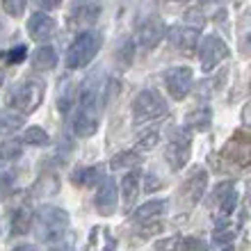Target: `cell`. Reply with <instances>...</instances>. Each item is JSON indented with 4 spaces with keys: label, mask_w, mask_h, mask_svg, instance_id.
Wrapping results in <instances>:
<instances>
[{
    "label": "cell",
    "mask_w": 251,
    "mask_h": 251,
    "mask_svg": "<svg viewBox=\"0 0 251 251\" xmlns=\"http://www.w3.org/2000/svg\"><path fill=\"white\" fill-rule=\"evenodd\" d=\"M192 155V132L183 128H172L169 130V142L165 146V160L169 169L180 172L187 165V160Z\"/></svg>",
    "instance_id": "277c9868"
},
{
    "label": "cell",
    "mask_w": 251,
    "mask_h": 251,
    "mask_svg": "<svg viewBox=\"0 0 251 251\" xmlns=\"http://www.w3.org/2000/svg\"><path fill=\"white\" fill-rule=\"evenodd\" d=\"M23 149H25V142L16 137H9L5 142H0V160L2 162H14L23 155Z\"/></svg>",
    "instance_id": "4316f807"
},
{
    "label": "cell",
    "mask_w": 251,
    "mask_h": 251,
    "mask_svg": "<svg viewBox=\"0 0 251 251\" xmlns=\"http://www.w3.org/2000/svg\"><path fill=\"white\" fill-rule=\"evenodd\" d=\"M194 85V71L190 66H174L165 71V87L174 100H183L192 92Z\"/></svg>",
    "instance_id": "9c48e42d"
},
{
    "label": "cell",
    "mask_w": 251,
    "mask_h": 251,
    "mask_svg": "<svg viewBox=\"0 0 251 251\" xmlns=\"http://www.w3.org/2000/svg\"><path fill=\"white\" fill-rule=\"evenodd\" d=\"M167 114V100L155 89H142L132 100V119L135 124H146Z\"/></svg>",
    "instance_id": "5b68a950"
},
{
    "label": "cell",
    "mask_w": 251,
    "mask_h": 251,
    "mask_svg": "<svg viewBox=\"0 0 251 251\" xmlns=\"http://www.w3.org/2000/svg\"><path fill=\"white\" fill-rule=\"evenodd\" d=\"M30 226H32V212L27 205H19L12 212V233L14 235H25V233H30Z\"/></svg>",
    "instance_id": "cb8c5ba5"
},
{
    "label": "cell",
    "mask_w": 251,
    "mask_h": 251,
    "mask_svg": "<svg viewBox=\"0 0 251 251\" xmlns=\"http://www.w3.org/2000/svg\"><path fill=\"white\" fill-rule=\"evenodd\" d=\"M78 99V89H75V82L71 78H62L57 82V92H55V103H57V110L62 114L71 112L73 103Z\"/></svg>",
    "instance_id": "2e32d148"
},
{
    "label": "cell",
    "mask_w": 251,
    "mask_h": 251,
    "mask_svg": "<svg viewBox=\"0 0 251 251\" xmlns=\"http://www.w3.org/2000/svg\"><path fill=\"white\" fill-rule=\"evenodd\" d=\"M183 23H185V25H190V27L201 30V27L205 25V16H203V12H201V9H187Z\"/></svg>",
    "instance_id": "836d02e7"
},
{
    "label": "cell",
    "mask_w": 251,
    "mask_h": 251,
    "mask_svg": "<svg viewBox=\"0 0 251 251\" xmlns=\"http://www.w3.org/2000/svg\"><path fill=\"white\" fill-rule=\"evenodd\" d=\"M176 247L178 249H205V242L203 240H199V238H176Z\"/></svg>",
    "instance_id": "8d00e7d4"
},
{
    "label": "cell",
    "mask_w": 251,
    "mask_h": 251,
    "mask_svg": "<svg viewBox=\"0 0 251 251\" xmlns=\"http://www.w3.org/2000/svg\"><path fill=\"white\" fill-rule=\"evenodd\" d=\"M57 32V23H55L53 16H48L44 12H34L30 19H27V34L30 39L37 41V44H46L50 41Z\"/></svg>",
    "instance_id": "8fae6325"
},
{
    "label": "cell",
    "mask_w": 251,
    "mask_h": 251,
    "mask_svg": "<svg viewBox=\"0 0 251 251\" xmlns=\"http://www.w3.org/2000/svg\"><path fill=\"white\" fill-rule=\"evenodd\" d=\"M12 178L9 176H0V201H5L7 197H12Z\"/></svg>",
    "instance_id": "74e56055"
},
{
    "label": "cell",
    "mask_w": 251,
    "mask_h": 251,
    "mask_svg": "<svg viewBox=\"0 0 251 251\" xmlns=\"http://www.w3.org/2000/svg\"><path fill=\"white\" fill-rule=\"evenodd\" d=\"M135 60V41L132 39H124L114 50V64L119 71H128Z\"/></svg>",
    "instance_id": "603a6c76"
},
{
    "label": "cell",
    "mask_w": 251,
    "mask_h": 251,
    "mask_svg": "<svg viewBox=\"0 0 251 251\" xmlns=\"http://www.w3.org/2000/svg\"><path fill=\"white\" fill-rule=\"evenodd\" d=\"M121 199H124V210H132V205L137 201V194H139V172L137 167L132 172H126L124 178H121Z\"/></svg>",
    "instance_id": "e0dca14e"
},
{
    "label": "cell",
    "mask_w": 251,
    "mask_h": 251,
    "mask_svg": "<svg viewBox=\"0 0 251 251\" xmlns=\"http://www.w3.org/2000/svg\"><path fill=\"white\" fill-rule=\"evenodd\" d=\"M69 212L57 205H44L34 217V231L41 242H60L69 231Z\"/></svg>",
    "instance_id": "3957f363"
},
{
    "label": "cell",
    "mask_w": 251,
    "mask_h": 251,
    "mask_svg": "<svg viewBox=\"0 0 251 251\" xmlns=\"http://www.w3.org/2000/svg\"><path fill=\"white\" fill-rule=\"evenodd\" d=\"M169 41H172L174 48H178L183 55H194L197 50V44H199V30L197 27H190V25H176L169 30Z\"/></svg>",
    "instance_id": "5bb4252c"
},
{
    "label": "cell",
    "mask_w": 251,
    "mask_h": 251,
    "mask_svg": "<svg viewBox=\"0 0 251 251\" xmlns=\"http://www.w3.org/2000/svg\"><path fill=\"white\" fill-rule=\"evenodd\" d=\"M57 192H60V178H57L55 174H41L32 187V194L39 199L41 197H53Z\"/></svg>",
    "instance_id": "7402d4cb"
},
{
    "label": "cell",
    "mask_w": 251,
    "mask_h": 251,
    "mask_svg": "<svg viewBox=\"0 0 251 251\" xmlns=\"http://www.w3.org/2000/svg\"><path fill=\"white\" fill-rule=\"evenodd\" d=\"M231 55V48L226 44L222 37L217 34H210V37H205L201 41V46H199V62H201V71L210 73L215 71L222 62L226 60Z\"/></svg>",
    "instance_id": "8992f818"
},
{
    "label": "cell",
    "mask_w": 251,
    "mask_h": 251,
    "mask_svg": "<svg viewBox=\"0 0 251 251\" xmlns=\"http://www.w3.org/2000/svg\"><path fill=\"white\" fill-rule=\"evenodd\" d=\"M34 5L39 7L41 12H53L62 5V0H34Z\"/></svg>",
    "instance_id": "f35d334b"
},
{
    "label": "cell",
    "mask_w": 251,
    "mask_h": 251,
    "mask_svg": "<svg viewBox=\"0 0 251 251\" xmlns=\"http://www.w3.org/2000/svg\"><path fill=\"white\" fill-rule=\"evenodd\" d=\"M167 210V201L165 199H151V201H146V203H142L135 210V222H146V219H158L160 215H165Z\"/></svg>",
    "instance_id": "44dd1931"
},
{
    "label": "cell",
    "mask_w": 251,
    "mask_h": 251,
    "mask_svg": "<svg viewBox=\"0 0 251 251\" xmlns=\"http://www.w3.org/2000/svg\"><path fill=\"white\" fill-rule=\"evenodd\" d=\"M99 126H100V110H94V107H80L78 117L73 121V132L78 137L87 139V137H94L99 132Z\"/></svg>",
    "instance_id": "9a60e30c"
},
{
    "label": "cell",
    "mask_w": 251,
    "mask_h": 251,
    "mask_svg": "<svg viewBox=\"0 0 251 251\" xmlns=\"http://www.w3.org/2000/svg\"><path fill=\"white\" fill-rule=\"evenodd\" d=\"M100 16V5L96 0H75L66 14V27L73 32L92 27Z\"/></svg>",
    "instance_id": "52a82bcc"
},
{
    "label": "cell",
    "mask_w": 251,
    "mask_h": 251,
    "mask_svg": "<svg viewBox=\"0 0 251 251\" xmlns=\"http://www.w3.org/2000/svg\"><path fill=\"white\" fill-rule=\"evenodd\" d=\"M205 187H208V172H205L203 167L192 169L190 176H187L185 183H183V190H180L183 201H185L187 205H197L199 201L203 199Z\"/></svg>",
    "instance_id": "7c38bea8"
},
{
    "label": "cell",
    "mask_w": 251,
    "mask_h": 251,
    "mask_svg": "<svg viewBox=\"0 0 251 251\" xmlns=\"http://www.w3.org/2000/svg\"><path fill=\"white\" fill-rule=\"evenodd\" d=\"M23 142L25 144H32V146H48L50 144V137H48V132L39 126H32V128H27L23 132Z\"/></svg>",
    "instance_id": "f546056e"
},
{
    "label": "cell",
    "mask_w": 251,
    "mask_h": 251,
    "mask_svg": "<svg viewBox=\"0 0 251 251\" xmlns=\"http://www.w3.org/2000/svg\"><path fill=\"white\" fill-rule=\"evenodd\" d=\"M158 142H160L158 130H142L137 135V139H135V144H137L139 151H153V149L158 146Z\"/></svg>",
    "instance_id": "1f68e13d"
},
{
    "label": "cell",
    "mask_w": 251,
    "mask_h": 251,
    "mask_svg": "<svg viewBox=\"0 0 251 251\" xmlns=\"http://www.w3.org/2000/svg\"><path fill=\"white\" fill-rule=\"evenodd\" d=\"M167 25L160 19H146L137 30V46L142 50H153L160 41L165 39Z\"/></svg>",
    "instance_id": "4fadbf2b"
},
{
    "label": "cell",
    "mask_w": 251,
    "mask_h": 251,
    "mask_svg": "<svg viewBox=\"0 0 251 251\" xmlns=\"http://www.w3.org/2000/svg\"><path fill=\"white\" fill-rule=\"evenodd\" d=\"M144 180H146V192H155V190H160V187H162V183H160V180H155V176H153V174H149Z\"/></svg>",
    "instance_id": "ab89813d"
},
{
    "label": "cell",
    "mask_w": 251,
    "mask_h": 251,
    "mask_svg": "<svg viewBox=\"0 0 251 251\" xmlns=\"http://www.w3.org/2000/svg\"><path fill=\"white\" fill-rule=\"evenodd\" d=\"M23 126V114L7 107V110H0V135H14L16 130H21Z\"/></svg>",
    "instance_id": "d4e9b609"
},
{
    "label": "cell",
    "mask_w": 251,
    "mask_h": 251,
    "mask_svg": "<svg viewBox=\"0 0 251 251\" xmlns=\"http://www.w3.org/2000/svg\"><path fill=\"white\" fill-rule=\"evenodd\" d=\"M105 176V167L103 165H92V167H78L75 172L71 174L73 185L78 187H94L96 183H100V178Z\"/></svg>",
    "instance_id": "ac0fdd59"
},
{
    "label": "cell",
    "mask_w": 251,
    "mask_h": 251,
    "mask_svg": "<svg viewBox=\"0 0 251 251\" xmlns=\"http://www.w3.org/2000/svg\"><path fill=\"white\" fill-rule=\"evenodd\" d=\"M249 142L251 137L247 135V130H235L233 137L228 139V144L224 146V160L233 169H247L249 167V160H251V151H249Z\"/></svg>",
    "instance_id": "ba28073f"
},
{
    "label": "cell",
    "mask_w": 251,
    "mask_h": 251,
    "mask_svg": "<svg viewBox=\"0 0 251 251\" xmlns=\"http://www.w3.org/2000/svg\"><path fill=\"white\" fill-rule=\"evenodd\" d=\"M212 124V110L210 107H194L185 114V128L190 132H205Z\"/></svg>",
    "instance_id": "d6986e66"
},
{
    "label": "cell",
    "mask_w": 251,
    "mask_h": 251,
    "mask_svg": "<svg viewBox=\"0 0 251 251\" xmlns=\"http://www.w3.org/2000/svg\"><path fill=\"white\" fill-rule=\"evenodd\" d=\"M27 57V48L23 46V44H19V46H14L7 50V62L9 64H19V62H23Z\"/></svg>",
    "instance_id": "d590c367"
},
{
    "label": "cell",
    "mask_w": 251,
    "mask_h": 251,
    "mask_svg": "<svg viewBox=\"0 0 251 251\" xmlns=\"http://www.w3.org/2000/svg\"><path fill=\"white\" fill-rule=\"evenodd\" d=\"M2 82H5V71L0 69V87H2Z\"/></svg>",
    "instance_id": "60d3db41"
},
{
    "label": "cell",
    "mask_w": 251,
    "mask_h": 251,
    "mask_svg": "<svg viewBox=\"0 0 251 251\" xmlns=\"http://www.w3.org/2000/svg\"><path fill=\"white\" fill-rule=\"evenodd\" d=\"M142 165V155L137 151H121L110 160V169L112 172H124V169H135Z\"/></svg>",
    "instance_id": "484cf974"
},
{
    "label": "cell",
    "mask_w": 251,
    "mask_h": 251,
    "mask_svg": "<svg viewBox=\"0 0 251 251\" xmlns=\"http://www.w3.org/2000/svg\"><path fill=\"white\" fill-rule=\"evenodd\" d=\"M121 92V85L119 80H107V82H103V89H100V107L105 110V107H110L117 100V96H119Z\"/></svg>",
    "instance_id": "f1b7e54d"
},
{
    "label": "cell",
    "mask_w": 251,
    "mask_h": 251,
    "mask_svg": "<svg viewBox=\"0 0 251 251\" xmlns=\"http://www.w3.org/2000/svg\"><path fill=\"white\" fill-rule=\"evenodd\" d=\"M94 205H96L99 215H103V217H112L114 212H117V208H119V190H117L114 178H110V176L100 178Z\"/></svg>",
    "instance_id": "30bf717a"
},
{
    "label": "cell",
    "mask_w": 251,
    "mask_h": 251,
    "mask_svg": "<svg viewBox=\"0 0 251 251\" xmlns=\"http://www.w3.org/2000/svg\"><path fill=\"white\" fill-rule=\"evenodd\" d=\"M55 66H57V50L53 46H39L32 53L34 71H53Z\"/></svg>",
    "instance_id": "ffe728a7"
},
{
    "label": "cell",
    "mask_w": 251,
    "mask_h": 251,
    "mask_svg": "<svg viewBox=\"0 0 251 251\" xmlns=\"http://www.w3.org/2000/svg\"><path fill=\"white\" fill-rule=\"evenodd\" d=\"M44 94H46V85L39 78L30 75V78L19 80L9 89L5 103H7V107H12V110H16V112H21L25 117V114H32L44 103Z\"/></svg>",
    "instance_id": "6da1fadb"
},
{
    "label": "cell",
    "mask_w": 251,
    "mask_h": 251,
    "mask_svg": "<svg viewBox=\"0 0 251 251\" xmlns=\"http://www.w3.org/2000/svg\"><path fill=\"white\" fill-rule=\"evenodd\" d=\"M238 192H235V187H233L231 192H226L224 197L217 201V205H219V215H222V219L224 217H228V215H233L235 212V208H238Z\"/></svg>",
    "instance_id": "4dcf8cb0"
},
{
    "label": "cell",
    "mask_w": 251,
    "mask_h": 251,
    "mask_svg": "<svg viewBox=\"0 0 251 251\" xmlns=\"http://www.w3.org/2000/svg\"><path fill=\"white\" fill-rule=\"evenodd\" d=\"M100 46H103V37L100 32L87 27V30H80L78 37L69 44V50H66V69H85L89 66L96 55H99Z\"/></svg>",
    "instance_id": "7a4b0ae2"
},
{
    "label": "cell",
    "mask_w": 251,
    "mask_h": 251,
    "mask_svg": "<svg viewBox=\"0 0 251 251\" xmlns=\"http://www.w3.org/2000/svg\"><path fill=\"white\" fill-rule=\"evenodd\" d=\"M238 238V228L233 224H224V222H219L217 228L212 231V245L215 247H228L233 245V240Z\"/></svg>",
    "instance_id": "83f0119b"
},
{
    "label": "cell",
    "mask_w": 251,
    "mask_h": 251,
    "mask_svg": "<svg viewBox=\"0 0 251 251\" xmlns=\"http://www.w3.org/2000/svg\"><path fill=\"white\" fill-rule=\"evenodd\" d=\"M192 89H194V94H197V96L208 99V96L217 89V82H215V80H201V82H197V85H192Z\"/></svg>",
    "instance_id": "e575fe53"
},
{
    "label": "cell",
    "mask_w": 251,
    "mask_h": 251,
    "mask_svg": "<svg viewBox=\"0 0 251 251\" xmlns=\"http://www.w3.org/2000/svg\"><path fill=\"white\" fill-rule=\"evenodd\" d=\"M25 7H27V0H2V9L12 19H21L25 14Z\"/></svg>",
    "instance_id": "d6a6232c"
}]
</instances>
